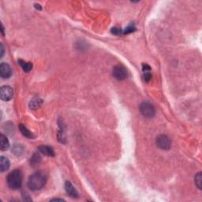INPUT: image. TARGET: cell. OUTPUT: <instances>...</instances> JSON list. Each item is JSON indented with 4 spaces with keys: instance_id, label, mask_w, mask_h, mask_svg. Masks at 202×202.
Listing matches in <instances>:
<instances>
[{
    "instance_id": "6da1fadb",
    "label": "cell",
    "mask_w": 202,
    "mask_h": 202,
    "mask_svg": "<svg viewBox=\"0 0 202 202\" xmlns=\"http://www.w3.org/2000/svg\"><path fill=\"white\" fill-rule=\"evenodd\" d=\"M47 182V177L43 172H36L32 174L28 180V187L32 191H38L45 186Z\"/></svg>"
},
{
    "instance_id": "7a4b0ae2",
    "label": "cell",
    "mask_w": 202,
    "mask_h": 202,
    "mask_svg": "<svg viewBox=\"0 0 202 202\" xmlns=\"http://www.w3.org/2000/svg\"><path fill=\"white\" fill-rule=\"evenodd\" d=\"M7 185L11 189H20L22 185V174L18 169L14 170L7 176Z\"/></svg>"
},
{
    "instance_id": "3957f363",
    "label": "cell",
    "mask_w": 202,
    "mask_h": 202,
    "mask_svg": "<svg viewBox=\"0 0 202 202\" xmlns=\"http://www.w3.org/2000/svg\"><path fill=\"white\" fill-rule=\"evenodd\" d=\"M140 111H141V115L147 119H151V118L154 117L155 115H156L155 107L149 101H144L140 105Z\"/></svg>"
},
{
    "instance_id": "277c9868",
    "label": "cell",
    "mask_w": 202,
    "mask_h": 202,
    "mask_svg": "<svg viewBox=\"0 0 202 202\" xmlns=\"http://www.w3.org/2000/svg\"><path fill=\"white\" fill-rule=\"evenodd\" d=\"M156 145L161 149L168 150L171 147V141L167 135H160L156 138Z\"/></svg>"
},
{
    "instance_id": "5b68a950",
    "label": "cell",
    "mask_w": 202,
    "mask_h": 202,
    "mask_svg": "<svg viewBox=\"0 0 202 202\" xmlns=\"http://www.w3.org/2000/svg\"><path fill=\"white\" fill-rule=\"evenodd\" d=\"M113 77L119 81H123L127 77L126 69L122 65H117L113 68Z\"/></svg>"
},
{
    "instance_id": "8992f818",
    "label": "cell",
    "mask_w": 202,
    "mask_h": 202,
    "mask_svg": "<svg viewBox=\"0 0 202 202\" xmlns=\"http://www.w3.org/2000/svg\"><path fill=\"white\" fill-rule=\"evenodd\" d=\"M14 92L11 87L8 86V85H4L1 88L0 90V96H1V99L3 101H9L13 98Z\"/></svg>"
},
{
    "instance_id": "52a82bcc",
    "label": "cell",
    "mask_w": 202,
    "mask_h": 202,
    "mask_svg": "<svg viewBox=\"0 0 202 202\" xmlns=\"http://www.w3.org/2000/svg\"><path fill=\"white\" fill-rule=\"evenodd\" d=\"M12 70L10 65L6 63H3L0 65V75L3 78L7 79L11 76Z\"/></svg>"
},
{
    "instance_id": "ba28073f",
    "label": "cell",
    "mask_w": 202,
    "mask_h": 202,
    "mask_svg": "<svg viewBox=\"0 0 202 202\" xmlns=\"http://www.w3.org/2000/svg\"><path fill=\"white\" fill-rule=\"evenodd\" d=\"M65 189L66 192L70 197H73V198H77L79 196L78 193H77V189L74 188V186H73L72 183L69 181H66L65 182Z\"/></svg>"
},
{
    "instance_id": "9c48e42d",
    "label": "cell",
    "mask_w": 202,
    "mask_h": 202,
    "mask_svg": "<svg viewBox=\"0 0 202 202\" xmlns=\"http://www.w3.org/2000/svg\"><path fill=\"white\" fill-rule=\"evenodd\" d=\"M38 150L40 153L48 156H55V151L52 147L48 145H40L38 147Z\"/></svg>"
},
{
    "instance_id": "30bf717a",
    "label": "cell",
    "mask_w": 202,
    "mask_h": 202,
    "mask_svg": "<svg viewBox=\"0 0 202 202\" xmlns=\"http://www.w3.org/2000/svg\"><path fill=\"white\" fill-rule=\"evenodd\" d=\"M10 160L5 156H1L0 157V170L1 171L4 172L10 168Z\"/></svg>"
},
{
    "instance_id": "8fae6325",
    "label": "cell",
    "mask_w": 202,
    "mask_h": 202,
    "mask_svg": "<svg viewBox=\"0 0 202 202\" xmlns=\"http://www.w3.org/2000/svg\"><path fill=\"white\" fill-rule=\"evenodd\" d=\"M19 129H20V131H21V134H22L24 137H25L29 138V139H33V138L35 137V136L33 135V133H32V132H31L30 130H29V129L25 126L23 125V124H20Z\"/></svg>"
},
{
    "instance_id": "7c38bea8",
    "label": "cell",
    "mask_w": 202,
    "mask_h": 202,
    "mask_svg": "<svg viewBox=\"0 0 202 202\" xmlns=\"http://www.w3.org/2000/svg\"><path fill=\"white\" fill-rule=\"evenodd\" d=\"M10 148V142L4 134H1L0 137V149L2 151H6Z\"/></svg>"
},
{
    "instance_id": "4fadbf2b",
    "label": "cell",
    "mask_w": 202,
    "mask_h": 202,
    "mask_svg": "<svg viewBox=\"0 0 202 202\" xmlns=\"http://www.w3.org/2000/svg\"><path fill=\"white\" fill-rule=\"evenodd\" d=\"M42 103H43V100H42L40 98L35 97L30 101V103H29V108L32 110L38 109V108L41 106Z\"/></svg>"
},
{
    "instance_id": "5bb4252c",
    "label": "cell",
    "mask_w": 202,
    "mask_h": 202,
    "mask_svg": "<svg viewBox=\"0 0 202 202\" xmlns=\"http://www.w3.org/2000/svg\"><path fill=\"white\" fill-rule=\"evenodd\" d=\"M18 64L21 66V67L22 68L23 70L25 72H29L32 70V64L31 63H28V62H25L24 60L19 59L18 60Z\"/></svg>"
},
{
    "instance_id": "9a60e30c",
    "label": "cell",
    "mask_w": 202,
    "mask_h": 202,
    "mask_svg": "<svg viewBox=\"0 0 202 202\" xmlns=\"http://www.w3.org/2000/svg\"><path fill=\"white\" fill-rule=\"evenodd\" d=\"M40 161H41V156H40L38 153H35V154L31 157V160H30L31 165L32 166L37 165V164H40Z\"/></svg>"
},
{
    "instance_id": "2e32d148",
    "label": "cell",
    "mask_w": 202,
    "mask_h": 202,
    "mask_svg": "<svg viewBox=\"0 0 202 202\" xmlns=\"http://www.w3.org/2000/svg\"><path fill=\"white\" fill-rule=\"evenodd\" d=\"M23 147L21 144H15L14 148L12 149V153L15 154L16 156H21L23 153Z\"/></svg>"
},
{
    "instance_id": "e0dca14e",
    "label": "cell",
    "mask_w": 202,
    "mask_h": 202,
    "mask_svg": "<svg viewBox=\"0 0 202 202\" xmlns=\"http://www.w3.org/2000/svg\"><path fill=\"white\" fill-rule=\"evenodd\" d=\"M195 184L197 186V187L199 189H202V174L201 172H199L195 176Z\"/></svg>"
},
{
    "instance_id": "ac0fdd59",
    "label": "cell",
    "mask_w": 202,
    "mask_h": 202,
    "mask_svg": "<svg viewBox=\"0 0 202 202\" xmlns=\"http://www.w3.org/2000/svg\"><path fill=\"white\" fill-rule=\"evenodd\" d=\"M135 30H136V27H135L134 24H130L129 25L126 27V29L123 31V33L124 34L131 33V32H134Z\"/></svg>"
},
{
    "instance_id": "d6986e66",
    "label": "cell",
    "mask_w": 202,
    "mask_h": 202,
    "mask_svg": "<svg viewBox=\"0 0 202 202\" xmlns=\"http://www.w3.org/2000/svg\"><path fill=\"white\" fill-rule=\"evenodd\" d=\"M111 31V33L115 34V35H120L121 32H122L121 29H119V28H117V27L112 28Z\"/></svg>"
},
{
    "instance_id": "ffe728a7",
    "label": "cell",
    "mask_w": 202,
    "mask_h": 202,
    "mask_svg": "<svg viewBox=\"0 0 202 202\" xmlns=\"http://www.w3.org/2000/svg\"><path fill=\"white\" fill-rule=\"evenodd\" d=\"M144 81H145L146 82H149V81L152 79V74H151V73L150 72L144 73Z\"/></svg>"
},
{
    "instance_id": "44dd1931",
    "label": "cell",
    "mask_w": 202,
    "mask_h": 202,
    "mask_svg": "<svg viewBox=\"0 0 202 202\" xmlns=\"http://www.w3.org/2000/svg\"><path fill=\"white\" fill-rule=\"evenodd\" d=\"M142 70H143V71H144V73L150 72L151 67L149 66V65L146 64V63H144V64L142 65Z\"/></svg>"
},
{
    "instance_id": "7402d4cb",
    "label": "cell",
    "mask_w": 202,
    "mask_h": 202,
    "mask_svg": "<svg viewBox=\"0 0 202 202\" xmlns=\"http://www.w3.org/2000/svg\"><path fill=\"white\" fill-rule=\"evenodd\" d=\"M0 47H1V55H0V57L2 58L3 55L4 54V48H3V45L1 43V45H0Z\"/></svg>"
},
{
    "instance_id": "603a6c76",
    "label": "cell",
    "mask_w": 202,
    "mask_h": 202,
    "mask_svg": "<svg viewBox=\"0 0 202 202\" xmlns=\"http://www.w3.org/2000/svg\"><path fill=\"white\" fill-rule=\"evenodd\" d=\"M52 201H53V200H60V201H64V200L63 199H59V198H55V199H52V200H51Z\"/></svg>"
},
{
    "instance_id": "cb8c5ba5",
    "label": "cell",
    "mask_w": 202,
    "mask_h": 202,
    "mask_svg": "<svg viewBox=\"0 0 202 202\" xmlns=\"http://www.w3.org/2000/svg\"><path fill=\"white\" fill-rule=\"evenodd\" d=\"M35 6H36V9H39V10H41V7H40V5H37V4H35Z\"/></svg>"
},
{
    "instance_id": "d4e9b609",
    "label": "cell",
    "mask_w": 202,
    "mask_h": 202,
    "mask_svg": "<svg viewBox=\"0 0 202 202\" xmlns=\"http://www.w3.org/2000/svg\"><path fill=\"white\" fill-rule=\"evenodd\" d=\"M1 27H2V33H3V35L4 36V29H3V26H1Z\"/></svg>"
}]
</instances>
